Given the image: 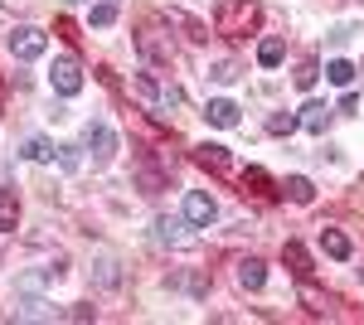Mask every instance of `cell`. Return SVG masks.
Masks as SVG:
<instances>
[{
    "instance_id": "obj_1",
    "label": "cell",
    "mask_w": 364,
    "mask_h": 325,
    "mask_svg": "<svg viewBox=\"0 0 364 325\" xmlns=\"http://www.w3.org/2000/svg\"><path fill=\"white\" fill-rule=\"evenodd\" d=\"M257 25H262V5L257 0H219V10H214V29L224 39H243Z\"/></svg>"
},
{
    "instance_id": "obj_2",
    "label": "cell",
    "mask_w": 364,
    "mask_h": 325,
    "mask_svg": "<svg viewBox=\"0 0 364 325\" xmlns=\"http://www.w3.org/2000/svg\"><path fill=\"white\" fill-rule=\"evenodd\" d=\"M5 44H10V54L20 58V63H34V58H44V49H49V34L34 29V25H15L5 34Z\"/></svg>"
},
{
    "instance_id": "obj_3",
    "label": "cell",
    "mask_w": 364,
    "mask_h": 325,
    "mask_svg": "<svg viewBox=\"0 0 364 325\" xmlns=\"http://www.w3.org/2000/svg\"><path fill=\"white\" fill-rule=\"evenodd\" d=\"M136 92L146 97V102H156L161 112H175L180 102H185V92H180L175 82H161L156 73H141V78H136Z\"/></svg>"
},
{
    "instance_id": "obj_4",
    "label": "cell",
    "mask_w": 364,
    "mask_h": 325,
    "mask_svg": "<svg viewBox=\"0 0 364 325\" xmlns=\"http://www.w3.org/2000/svg\"><path fill=\"white\" fill-rule=\"evenodd\" d=\"M49 87H54L58 97H78L83 92V68H78V58H54V68H49Z\"/></svg>"
},
{
    "instance_id": "obj_5",
    "label": "cell",
    "mask_w": 364,
    "mask_h": 325,
    "mask_svg": "<svg viewBox=\"0 0 364 325\" xmlns=\"http://www.w3.org/2000/svg\"><path fill=\"white\" fill-rule=\"evenodd\" d=\"M185 218H190V228H209V223L219 218V204H214L204 190H190L185 194Z\"/></svg>"
},
{
    "instance_id": "obj_6",
    "label": "cell",
    "mask_w": 364,
    "mask_h": 325,
    "mask_svg": "<svg viewBox=\"0 0 364 325\" xmlns=\"http://www.w3.org/2000/svg\"><path fill=\"white\" fill-rule=\"evenodd\" d=\"M83 146L92 151V156H97V161H112V151H117V132L107 127V122H87Z\"/></svg>"
},
{
    "instance_id": "obj_7",
    "label": "cell",
    "mask_w": 364,
    "mask_h": 325,
    "mask_svg": "<svg viewBox=\"0 0 364 325\" xmlns=\"http://www.w3.org/2000/svg\"><path fill=\"white\" fill-rule=\"evenodd\" d=\"M136 49L151 58V63H170V54H175V44H170V39H161V29H151V25L136 34Z\"/></svg>"
},
{
    "instance_id": "obj_8",
    "label": "cell",
    "mask_w": 364,
    "mask_h": 325,
    "mask_svg": "<svg viewBox=\"0 0 364 325\" xmlns=\"http://www.w3.org/2000/svg\"><path fill=\"white\" fill-rule=\"evenodd\" d=\"M195 161L204 165V170H214V175H228V170H233V156H228V146H214V141L195 146Z\"/></svg>"
},
{
    "instance_id": "obj_9",
    "label": "cell",
    "mask_w": 364,
    "mask_h": 325,
    "mask_svg": "<svg viewBox=\"0 0 364 325\" xmlns=\"http://www.w3.org/2000/svg\"><path fill=\"white\" fill-rule=\"evenodd\" d=\"M185 228H190V218L180 214V218H156L151 223V238L161 247H175V243H185Z\"/></svg>"
},
{
    "instance_id": "obj_10",
    "label": "cell",
    "mask_w": 364,
    "mask_h": 325,
    "mask_svg": "<svg viewBox=\"0 0 364 325\" xmlns=\"http://www.w3.org/2000/svg\"><path fill=\"white\" fill-rule=\"evenodd\" d=\"M262 282H267V262L262 257H243L238 262V287L243 292H262Z\"/></svg>"
},
{
    "instance_id": "obj_11",
    "label": "cell",
    "mask_w": 364,
    "mask_h": 325,
    "mask_svg": "<svg viewBox=\"0 0 364 325\" xmlns=\"http://www.w3.org/2000/svg\"><path fill=\"white\" fill-rule=\"evenodd\" d=\"M204 117H209V127H238V102H228V97H209V107H204Z\"/></svg>"
},
{
    "instance_id": "obj_12",
    "label": "cell",
    "mask_w": 364,
    "mask_h": 325,
    "mask_svg": "<svg viewBox=\"0 0 364 325\" xmlns=\"http://www.w3.org/2000/svg\"><path fill=\"white\" fill-rule=\"evenodd\" d=\"M321 247H326V257H336V262H350V257H355V243H350L340 228H321Z\"/></svg>"
},
{
    "instance_id": "obj_13",
    "label": "cell",
    "mask_w": 364,
    "mask_h": 325,
    "mask_svg": "<svg viewBox=\"0 0 364 325\" xmlns=\"http://www.w3.org/2000/svg\"><path fill=\"white\" fill-rule=\"evenodd\" d=\"M63 311H54L49 301H20L15 306V321H58Z\"/></svg>"
},
{
    "instance_id": "obj_14",
    "label": "cell",
    "mask_w": 364,
    "mask_h": 325,
    "mask_svg": "<svg viewBox=\"0 0 364 325\" xmlns=\"http://www.w3.org/2000/svg\"><path fill=\"white\" fill-rule=\"evenodd\" d=\"M326 122H331V107H326V102H306V107H301V127H306L311 136H326Z\"/></svg>"
},
{
    "instance_id": "obj_15",
    "label": "cell",
    "mask_w": 364,
    "mask_h": 325,
    "mask_svg": "<svg viewBox=\"0 0 364 325\" xmlns=\"http://www.w3.org/2000/svg\"><path fill=\"white\" fill-rule=\"evenodd\" d=\"M20 156L34 161V165H44V161H54V156H58V146H54V141H44V136H29L25 146H20Z\"/></svg>"
},
{
    "instance_id": "obj_16",
    "label": "cell",
    "mask_w": 364,
    "mask_h": 325,
    "mask_svg": "<svg viewBox=\"0 0 364 325\" xmlns=\"http://www.w3.org/2000/svg\"><path fill=\"white\" fill-rule=\"evenodd\" d=\"M282 58H287V44H282L277 34H267V39L257 44V63H262V68H277Z\"/></svg>"
},
{
    "instance_id": "obj_17",
    "label": "cell",
    "mask_w": 364,
    "mask_h": 325,
    "mask_svg": "<svg viewBox=\"0 0 364 325\" xmlns=\"http://www.w3.org/2000/svg\"><path fill=\"white\" fill-rule=\"evenodd\" d=\"M326 78L336 82V87H350V82H355V63H350V58H331V63H326Z\"/></svg>"
},
{
    "instance_id": "obj_18",
    "label": "cell",
    "mask_w": 364,
    "mask_h": 325,
    "mask_svg": "<svg viewBox=\"0 0 364 325\" xmlns=\"http://www.w3.org/2000/svg\"><path fill=\"white\" fill-rule=\"evenodd\" d=\"M282 190L291 194V199H296V204H311V199H316V185H311L306 175H291V180H287V185H282Z\"/></svg>"
},
{
    "instance_id": "obj_19",
    "label": "cell",
    "mask_w": 364,
    "mask_h": 325,
    "mask_svg": "<svg viewBox=\"0 0 364 325\" xmlns=\"http://www.w3.org/2000/svg\"><path fill=\"white\" fill-rule=\"evenodd\" d=\"M282 257L291 262V272H296L301 282H306V277H311V262H306V252H301V243H287V247H282Z\"/></svg>"
},
{
    "instance_id": "obj_20",
    "label": "cell",
    "mask_w": 364,
    "mask_h": 325,
    "mask_svg": "<svg viewBox=\"0 0 364 325\" xmlns=\"http://www.w3.org/2000/svg\"><path fill=\"white\" fill-rule=\"evenodd\" d=\"M243 185H252L257 194H272V175H267L262 165H248V170H243Z\"/></svg>"
},
{
    "instance_id": "obj_21",
    "label": "cell",
    "mask_w": 364,
    "mask_h": 325,
    "mask_svg": "<svg viewBox=\"0 0 364 325\" xmlns=\"http://www.w3.org/2000/svg\"><path fill=\"white\" fill-rule=\"evenodd\" d=\"M316 78H321V63H316V58H301V68H296V87H301V92H311V87H316Z\"/></svg>"
},
{
    "instance_id": "obj_22",
    "label": "cell",
    "mask_w": 364,
    "mask_h": 325,
    "mask_svg": "<svg viewBox=\"0 0 364 325\" xmlns=\"http://www.w3.org/2000/svg\"><path fill=\"white\" fill-rule=\"evenodd\" d=\"M15 218H20L15 194H0V233H10V228H15Z\"/></svg>"
},
{
    "instance_id": "obj_23",
    "label": "cell",
    "mask_w": 364,
    "mask_h": 325,
    "mask_svg": "<svg viewBox=\"0 0 364 325\" xmlns=\"http://www.w3.org/2000/svg\"><path fill=\"white\" fill-rule=\"evenodd\" d=\"M92 25H97V29L117 25V0H102V5H92Z\"/></svg>"
},
{
    "instance_id": "obj_24",
    "label": "cell",
    "mask_w": 364,
    "mask_h": 325,
    "mask_svg": "<svg viewBox=\"0 0 364 325\" xmlns=\"http://www.w3.org/2000/svg\"><path fill=\"white\" fill-rule=\"evenodd\" d=\"M170 25L190 29V39H209V29H204V25H195V20H190V15H185V10H170Z\"/></svg>"
},
{
    "instance_id": "obj_25",
    "label": "cell",
    "mask_w": 364,
    "mask_h": 325,
    "mask_svg": "<svg viewBox=\"0 0 364 325\" xmlns=\"http://www.w3.org/2000/svg\"><path fill=\"white\" fill-rule=\"evenodd\" d=\"M296 127H301V117H291V112H277V117L267 122V132H272V136H287V132H296Z\"/></svg>"
},
{
    "instance_id": "obj_26",
    "label": "cell",
    "mask_w": 364,
    "mask_h": 325,
    "mask_svg": "<svg viewBox=\"0 0 364 325\" xmlns=\"http://www.w3.org/2000/svg\"><path fill=\"white\" fill-rule=\"evenodd\" d=\"M97 282H102V287H117V282H122V272H117L112 257H102V262H97Z\"/></svg>"
},
{
    "instance_id": "obj_27",
    "label": "cell",
    "mask_w": 364,
    "mask_h": 325,
    "mask_svg": "<svg viewBox=\"0 0 364 325\" xmlns=\"http://www.w3.org/2000/svg\"><path fill=\"white\" fill-rule=\"evenodd\" d=\"M58 165H63V170L73 175V170L83 165V156H78V146H58Z\"/></svg>"
},
{
    "instance_id": "obj_28",
    "label": "cell",
    "mask_w": 364,
    "mask_h": 325,
    "mask_svg": "<svg viewBox=\"0 0 364 325\" xmlns=\"http://www.w3.org/2000/svg\"><path fill=\"white\" fill-rule=\"evenodd\" d=\"M209 78H214V82H233V78H238V68H233V63H214Z\"/></svg>"
}]
</instances>
